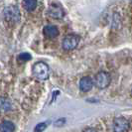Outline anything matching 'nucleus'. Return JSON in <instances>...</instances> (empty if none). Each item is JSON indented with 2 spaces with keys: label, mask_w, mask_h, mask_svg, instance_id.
<instances>
[{
  "label": "nucleus",
  "mask_w": 132,
  "mask_h": 132,
  "mask_svg": "<svg viewBox=\"0 0 132 132\" xmlns=\"http://www.w3.org/2000/svg\"><path fill=\"white\" fill-rule=\"evenodd\" d=\"M23 7L28 12H32L37 7V0H23Z\"/></svg>",
  "instance_id": "9b49d317"
},
{
  "label": "nucleus",
  "mask_w": 132,
  "mask_h": 132,
  "mask_svg": "<svg viewBox=\"0 0 132 132\" xmlns=\"http://www.w3.org/2000/svg\"><path fill=\"white\" fill-rule=\"evenodd\" d=\"M93 81L89 77H85V78H82V79H80V81H79V89L82 93L89 92L93 88Z\"/></svg>",
  "instance_id": "0eeeda50"
},
{
  "label": "nucleus",
  "mask_w": 132,
  "mask_h": 132,
  "mask_svg": "<svg viewBox=\"0 0 132 132\" xmlns=\"http://www.w3.org/2000/svg\"><path fill=\"white\" fill-rule=\"evenodd\" d=\"M32 73H33V76L37 79L44 80V79H47L49 78L50 67L48 66V64L44 63V62H38L33 66Z\"/></svg>",
  "instance_id": "f257e3e1"
},
{
  "label": "nucleus",
  "mask_w": 132,
  "mask_h": 132,
  "mask_svg": "<svg viewBox=\"0 0 132 132\" xmlns=\"http://www.w3.org/2000/svg\"><path fill=\"white\" fill-rule=\"evenodd\" d=\"M84 132H97V131L95 129H93V128H86Z\"/></svg>",
  "instance_id": "4468645a"
},
{
  "label": "nucleus",
  "mask_w": 132,
  "mask_h": 132,
  "mask_svg": "<svg viewBox=\"0 0 132 132\" xmlns=\"http://www.w3.org/2000/svg\"><path fill=\"white\" fill-rule=\"evenodd\" d=\"M79 43V37L77 35H68L63 40L62 46L65 51H72L76 49Z\"/></svg>",
  "instance_id": "20e7f679"
},
{
  "label": "nucleus",
  "mask_w": 132,
  "mask_h": 132,
  "mask_svg": "<svg viewBox=\"0 0 132 132\" xmlns=\"http://www.w3.org/2000/svg\"><path fill=\"white\" fill-rule=\"evenodd\" d=\"M3 15L8 22H18L20 20V10L15 5H9L4 8Z\"/></svg>",
  "instance_id": "7ed1b4c3"
},
{
  "label": "nucleus",
  "mask_w": 132,
  "mask_h": 132,
  "mask_svg": "<svg viewBox=\"0 0 132 132\" xmlns=\"http://www.w3.org/2000/svg\"><path fill=\"white\" fill-rule=\"evenodd\" d=\"M11 101L6 97H0V112H6L11 109Z\"/></svg>",
  "instance_id": "9d476101"
},
{
  "label": "nucleus",
  "mask_w": 132,
  "mask_h": 132,
  "mask_svg": "<svg viewBox=\"0 0 132 132\" xmlns=\"http://www.w3.org/2000/svg\"><path fill=\"white\" fill-rule=\"evenodd\" d=\"M129 127H130V123L125 117H116L113 120L114 132H128Z\"/></svg>",
  "instance_id": "39448f33"
},
{
  "label": "nucleus",
  "mask_w": 132,
  "mask_h": 132,
  "mask_svg": "<svg viewBox=\"0 0 132 132\" xmlns=\"http://www.w3.org/2000/svg\"><path fill=\"white\" fill-rule=\"evenodd\" d=\"M47 13L53 19H62L65 16V11H64L63 7L60 4H57V3L51 4L48 8Z\"/></svg>",
  "instance_id": "423d86ee"
},
{
  "label": "nucleus",
  "mask_w": 132,
  "mask_h": 132,
  "mask_svg": "<svg viewBox=\"0 0 132 132\" xmlns=\"http://www.w3.org/2000/svg\"><path fill=\"white\" fill-rule=\"evenodd\" d=\"M43 33L48 38H56L59 35V29L54 25H47L43 29Z\"/></svg>",
  "instance_id": "6e6552de"
},
{
  "label": "nucleus",
  "mask_w": 132,
  "mask_h": 132,
  "mask_svg": "<svg viewBox=\"0 0 132 132\" xmlns=\"http://www.w3.org/2000/svg\"><path fill=\"white\" fill-rule=\"evenodd\" d=\"M93 85L99 89L106 88L110 85V76H109V73H106V72H99L98 73H96V76L94 77Z\"/></svg>",
  "instance_id": "f03ea898"
},
{
  "label": "nucleus",
  "mask_w": 132,
  "mask_h": 132,
  "mask_svg": "<svg viewBox=\"0 0 132 132\" xmlns=\"http://www.w3.org/2000/svg\"><path fill=\"white\" fill-rule=\"evenodd\" d=\"M15 130V125L13 122L4 120L0 123V132H14Z\"/></svg>",
  "instance_id": "1a4fd4ad"
},
{
  "label": "nucleus",
  "mask_w": 132,
  "mask_h": 132,
  "mask_svg": "<svg viewBox=\"0 0 132 132\" xmlns=\"http://www.w3.org/2000/svg\"><path fill=\"white\" fill-rule=\"evenodd\" d=\"M47 127V123L45 122H41L38 125H36L35 129H34V132H43Z\"/></svg>",
  "instance_id": "ddd939ff"
},
{
  "label": "nucleus",
  "mask_w": 132,
  "mask_h": 132,
  "mask_svg": "<svg viewBox=\"0 0 132 132\" xmlns=\"http://www.w3.org/2000/svg\"><path fill=\"white\" fill-rule=\"evenodd\" d=\"M31 59H32V57H31V55L29 53H21L17 57V60L19 62H28V61H30Z\"/></svg>",
  "instance_id": "f8f14e48"
}]
</instances>
